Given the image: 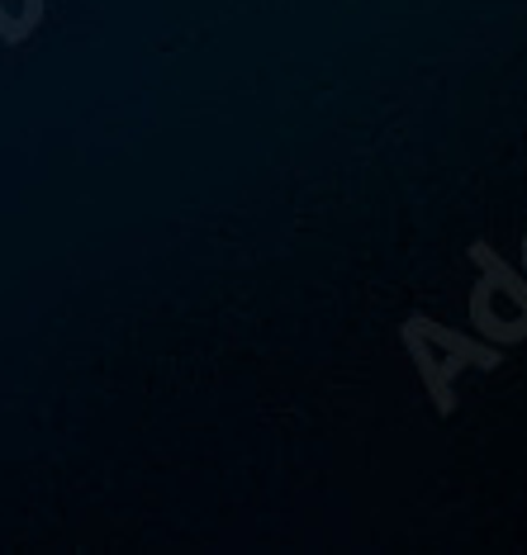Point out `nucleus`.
<instances>
[]
</instances>
